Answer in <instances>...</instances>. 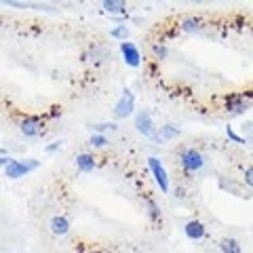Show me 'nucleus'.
I'll return each mask as SVG.
<instances>
[{"mask_svg":"<svg viewBox=\"0 0 253 253\" xmlns=\"http://www.w3.org/2000/svg\"><path fill=\"white\" fill-rule=\"evenodd\" d=\"M146 205H148V215H150V219H154V221L161 219V209H158V205L152 199H146Z\"/></svg>","mask_w":253,"mask_h":253,"instance_id":"dca6fc26","label":"nucleus"},{"mask_svg":"<svg viewBox=\"0 0 253 253\" xmlns=\"http://www.w3.org/2000/svg\"><path fill=\"white\" fill-rule=\"evenodd\" d=\"M152 53H154L156 59H167V55H169L167 46H165V44H158V42L152 44Z\"/></svg>","mask_w":253,"mask_h":253,"instance_id":"a211bd4d","label":"nucleus"},{"mask_svg":"<svg viewBox=\"0 0 253 253\" xmlns=\"http://www.w3.org/2000/svg\"><path fill=\"white\" fill-rule=\"evenodd\" d=\"M226 135H228V139H232V141H234V144H245V139H243L241 135H236V133H234V129H232V126H226Z\"/></svg>","mask_w":253,"mask_h":253,"instance_id":"412c9836","label":"nucleus"},{"mask_svg":"<svg viewBox=\"0 0 253 253\" xmlns=\"http://www.w3.org/2000/svg\"><path fill=\"white\" fill-rule=\"evenodd\" d=\"M11 163H13V158H11V156H6V152H2V156H0V165H2V167L6 169Z\"/></svg>","mask_w":253,"mask_h":253,"instance_id":"5701e85b","label":"nucleus"},{"mask_svg":"<svg viewBox=\"0 0 253 253\" xmlns=\"http://www.w3.org/2000/svg\"><path fill=\"white\" fill-rule=\"evenodd\" d=\"M44 129V121L41 116H26L19 125V131L23 137H38Z\"/></svg>","mask_w":253,"mask_h":253,"instance_id":"423d86ee","label":"nucleus"},{"mask_svg":"<svg viewBox=\"0 0 253 253\" xmlns=\"http://www.w3.org/2000/svg\"><path fill=\"white\" fill-rule=\"evenodd\" d=\"M97 167V158H95L91 152H83L76 156V169L83 171V173H89Z\"/></svg>","mask_w":253,"mask_h":253,"instance_id":"9d476101","label":"nucleus"},{"mask_svg":"<svg viewBox=\"0 0 253 253\" xmlns=\"http://www.w3.org/2000/svg\"><path fill=\"white\" fill-rule=\"evenodd\" d=\"M148 167H150V171H152L154 181H156V186L161 188V192L167 194V192H169V175H167V169L163 167L161 158L150 156V158H148Z\"/></svg>","mask_w":253,"mask_h":253,"instance_id":"7ed1b4c3","label":"nucleus"},{"mask_svg":"<svg viewBox=\"0 0 253 253\" xmlns=\"http://www.w3.org/2000/svg\"><path fill=\"white\" fill-rule=\"evenodd\" d=\"M219 251L221 253H241V243L232 239V236H224L219 241Z\"/></svg>","mask_w":253,"mask_h":253,"instance_id":"4468645a","label":"nucleus"},{"mask_svg":"<svg viewBox=\"0 0 253 253\" xmlns=\"http://www.w3.org/2000/svg\"><path fill=\"white\" fill-rule=\"evenodd\" d=\"M121 53H123V59L129 68H137L141 63V53L133 42H129V41L121 42Z\"/></svg>","mask_w":253,"mask_h":253,"instance_id":"0eeeda50","label":"nucleus"},{"mask_svg":"<svg viewBox=\"0 0 253 253\" xmlns=\"http://www.w3.org/2000/svg\"><path fill=\"white\" fill-rule=\"evenodd\" d=\"M41 167V163L34 161V158H28V161H13L9 167L4 169V175L11 177V179H19L23 175H28L30 171H34Z\"/></svg>","mask_w":253,"mask_h":253,"instance_id":"f03ea898","label":"nucleus"},{"mask_svg":"<svg viewBox=\"0 0 253 253\" xmlns=\"http://www.w3.org/2000/svg\"><path fill=\"white\" fill-rule=\"evenodd\" d=\"M110 36L112 38H118V41H126V36H129V28L126 26H118V28H114V30H110Z\"/></svg>","mask_w":253,"mask_h":253,"instance_id":"f3484780","label":"nucleus"},{"mask_svg":"<svg viewBox=\"0 0 253 253\" xmlns=\"http://www.w3.org/2000/svg\"><path fill=\"white\" fill-rule=\"evenodd\" d=\"M91 129H93V133H101V131H116V125L114 123H101V125H93L91 126Z\"/></svg>","mask_w":253,"mask_h":253,"instance_id":"aec40b11","label":"nucleus"},{"mask_svg":"<svg viewBox=\"0 0 253 253\" xmlns=\"http://www.w3.org/2000/svg\"><path fill=\"white\" fill-rule=\"evenodd\" d=\"M61 144H63L61 139H59V141H53V144H49L44 150H46V152H55V150H59V148H61Z\"/></svg>","mask_w":253,"mask_h":253,"instance_id":"b1692460","label":"nucleus"},{"mask_svg":"<svg viewBox=\"0 0 253 253\" xmlns=\"http://www.w3.org/2000/svg\"><path fill=\"white\" fill-rule=\"evenodd\" d=\"M179 165L186 173H196L205 167V156L196 148H184L179 152Z\"/></svg>","mask_w":253,"mask_h":253,"instance_id":"f257e3e1","label":"nucleus"},{"mask_svg":"<svg viewBox=\"0 0 253 253\" xmlns=\"http://www.w3.org/2000/svg\"><path fill=\"white\" fill-rule=\"evenodd\" d=\"M91 144H93L95 148H106L110 141H108L106 135H101V133H93V135H91Z\"/></svg>","mask_w":253,"mask_h":253,"instance_id":"6ab92c4d","label":"nucleus"},{"mask_svg":"<svg viewBox=\"0 0 253 253\" xmlns=\"http://www.w3.org/2000/svg\"><path fill=\"white\" fill-rule=\"evenodd\" d=\"M184 196H186V190H184V186H177V188H175V199H179V201H181V199H184Z\"/></svg>","mask_w":253,"mask_h":253,"instance_id":"393cba45","label":"nucleus"},{"mask_svg":"<svg viewBox=\"0 0 253 253\" xmlns=\"http://www.w3.org/2000/svg\"><path fill=\"white\" fill-rule=\"evenodd\" d=\"M177 135H181L179 126H175V125H163L161 129H158L154 139L156 141H163V139H173V137H177Z\"/></svg>","mask_w":253,"mask_h":253,"instance_id":"f8f14e48","label":"nucleus"},{"mask_svg":"<svg viewBox=\"0 0 253 253\" xmlns=\"http://www.w3.org/2000/svg\"><path fill=\"white\" fill-rule=\"evenodd\" d=\"M49 228H51V234L53 236H66L70 232V219L66 215H55L51 219Z\"/></svg>","mask_w":253,"mask_h":253,"instance_id":"1a4fd4ad","label":"nucleus"},{"mask_svg":"<svg viewBox=\"0 0 253 253\" xmlns=\"http://www.w3.org/2000/svg\"><path fill=\"white\" fill-rule=\"evenodd\" d=\"M133 110H135V95H133L129 89H125L123 95L118 97L116 106H114V116L116 118H126L133 114Z\"/></svg>","mask_w":253,"mask_h":253,"instance_id":"20e7f679","label":"nucleus"},{"mask_svg":"<svg viewBox=\"0 0 253 253\" xmlns=\"http://www.w3.org/2000/svg\"><path fill=\"white\" fill-rule=\"evenodd\" d=\"M184 234L188 236L190 241H201V239L207 236V228H205V224L199 221V219H190V221H186V226H184Z\"/></svg>","mask_w":253,"mask_h":253,"instance_id":"6e6552de","label":"nucleus"},{"mask_svg":"<svg viewBox=\"0 0 253 253\" xmlns=\"http://www.w3.org/2000/svg\"><path fill=\"white\" fill-rule=\"evenodd\" d=\"M104 11L110 15H125L126 13V4L123 0H104Z\"/></svg>","mask_w":253,"mask_h":253,"instance_id":"ddd939ff","label":"nucleus"},{"mask_svg":"<svg viewBox=\"0 0 253 253\" xmlns=\"http://www.w3.org/2000/svg\"><path fill=\"white\" fill-rule=\"evenodd\" d=\"M135 129L139 135H144V137H156V125L152 121V114L146 112V110H141V112L135 114Z\"/></svg>","mask_w":253,"mask_h":253,"instance_id":"39448f33","label":"nucleus"},{"mask_svg":"<svg viewBox=\"0 0 253 253\" xmlns=\"http://www.w3.org/2000/svg\"><path fill=\"white\" fill-rule=\"evenodd\" d=\"M179 30L181 32H199L201 30V19L199 17H186V19H181Z\"/></svg>","mask_w":253,"mask_h":253,"instance_id":"2eb2a0df","label":"nucleus"},{"mask_svg":"<svg viewBox=\"0 0 253 253\" xmlns=\"http://www.w3.org/2000/svg\"><path fill=\"white\" fill-rule=\"evenodd\" d=\"M245 110H247V101H245L243 95H230V97H226V112L241 114Z\"/></svg>","mask_w":253,"mask_h":253,"instance_id":"9b49d317","label":"nucleus"},{"mask_svg":"<svg viewBox=\"0 0 253 253\" xmlns=\"http://www.w3.org/2000/svg\"><path fill=\"white\" fill-rule=\"evenodd\" d=\"M243 177H245V184L249 188H253V167H247L243 171Z\"/></svg>","mask_w":253,"mask_h":253,"instance_id":"4be33fe9","label":"nucleus"}]
</instances>
